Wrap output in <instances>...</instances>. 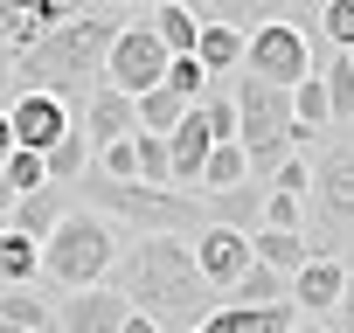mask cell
<instances>
[{
	"label": "cell",
	"instance_id": "obj_1",
	"mask_svg": "<svg viewBox=\"0 0 354 333\" xmlns=\"http://www.w3.org/2000/svg\"><path fill=\"white\" fill-rule=\"evenodd\" d=\"M104 292H118L125 312L153 319L160 333H195L216 312V292L202 285V271L188 257V236H132L111 257Z\"/></svg>",
	"mask_w": 354,
	"mask_h": 333
},
{
	"label": "cell",
	"instance_id": "obj_2",
	"mask_svg": "<svg viewBox=\"0 0 354 333\" xmlns=\"http://www.w3.org/2000/svg\"><path fill=\"white\" fill-rule=\"evenodd\" d=\"M132 15H139V8H70L63 28H49L28 56H15V97L35 91V97H56V104L84 111V97H91L97 77H104V49H111V35H118Z\"/></svg>",
	"mask_w": 354,
	"mask_h": 333
},
{
	"label": "cell",
	"instance_id": "obj_3",
	"mask_svg": "<svg viewBox=\"0 0 354 333\" xmlns=\"http://www.w3.org/2000/svg\"><path fill=\"white\" fill-rule=\"evenodd\" d=\"M70 202H84L91 216H118L146 236H181V229H209L202 222V195H174V188H139V181H104L97 166H84V181L70 188Z\"/></svg>",
	"mask_w": 354,
	"mask_h": 333
},
{
	"label": "cell",
	"instance_id": "obj_4",
	"mask_svg": "<svg viewBox=\"0 0 354 333\" xmlns=\"http://www.w3.org/2000/svg\"><path fill=\"white\" fill-rule=\"evenodd\" d=\"M111 257H118V229L104 216H91V209H70L49 229V243H42V278H56L70 292H97Z\"/></svg>",
	"mask_w": 354,
	"mask_h": 333
},
{
	"label": "cell",
	"instance_id": "obj_5",
	"mask_svg": "<svg viewBox=\"0 0 354 333\" xmlns=\"http://www.w3.org/2000/svg\"><path fill=\"white\" fill-rule=\"evenodd\" d=\"M313 257H340V250H354V146H326L319 160H313Z\"/></svg>",
	"mask_w": 354,
	"mask_h": 333
},
{
	"label": "cell",
	"instance_id": "obj_6",
	"mask_svg": "<svg viewBox=\"0 0 354 333\" xmlns=\"http://www.w3.org/2000/svg\"><path fill=\"white\" fill-rule=\"evenodd\" d=\"M243 77H257V84H271V91H299V84L313 77V42H306V28L271 15L257 35H243Z\"/></svg>",
	"mask_w": 354,
	"mask_h": 333
},
{
	"label": "cell",
	"instance_id": "obj_7",
	"mask_svg": "<svg viewBox=\"0 0 354 333\" xmlns=\"http://www.w3.org/2000/svg\"><path fill=\"white\" fill-rule=\"evenodd\" d=\"M160 77H167V49L153 42V28H146V8L111 35V49H104V91H118V97H146V91H160Z\"/></svg>",
	"mask_w": 354,
	"mask_h": 333
},
{
	"label": "cell",
	"instance_id": "obj_8",
	"mask_svg": "<svg viewBox=\"0 0 354 333\" xmlns=\"http://www.w3.org/2000/svg\"><path fill=\"white\" fill-rule=\"evenodd\" d=\"M70 125H77V111H70V104H56V97L21 91V97L8 104V132H15V146H21V153H49Z\"/></svg>",
	"mask_w": 354,
	"mask_h": 333
},
{
	"label": "cell",
	"instance_id": "obj_9",
	"mask_svg": "<svg viewBox=\"0 0 354 333\" xmlns=\"http://www.w3.org/2000/svg\"><path fill=\"white\" fill-rule=\"evenodd\" d=\"M188 257H195V271H202V285L223 298L243 271H250V236H236V229H195V243H188Z\"/></svg>",
	"mask_w": 354,
	"mask_h": 333
},
{
	"label": "cell",
	"instance_id": "obj_10",
	"mask_svg": "<svg viewBox=\"0 0 354 333\" xmlns=\"http://www.w3.org/2000/svg\"><path fill=\"white\" fill-rule=\"evenodd\" d=\"M202 160H209V125H202V111L188 104L181 125L167 132V188H174V195H195V188H202Z\"/></svg>",
	"mask_w": 354,
	"mask_h": 333
},
{
	"label": "cell",
	"instance_id": "obj_11",
	"mask_svg": "<svg viewBox=\"0 0 354 333\" xmlns=\"http://www.w3.org/2000/svg\"><path fill=\"white\" fill-rule=\"evenodd\" d=\"M77 132H84V146H91V160L104 153V146H118V139H132L139 125H132V97H118V91H91L84 97V111H77Z\"/></svg>",
	"mask_w": 354,
	"mask_h": 333
},
{
	"label": "cell",
	"instance_id": "obj_12",
	"mask_svg": "<svg viewBox=\"0 0 354 333\" xmlns=\"http://www.w3.org/2000/svg\"><path fill=\"white\" fill-rule=\"evenodd\" d=\"M340 292H347V264L340 257H313L306 271H292V312L299 319H326L333 305H340Z\"/></svg>",
	"mask_w": 354,
	"mask_h": 333
},
{
	"label": "cell",
	"instance_id": "obj_13",
	"mask_svg": "<svg viewBox=\"0 0 354 333\" xmlns=\"http://www.w3.org/2000/svg\"><path fill=\"white\" fill-rule=\"evenodd\" d=\"M49 326L56 333H118L125 326V298L118 292H70L63 305H49Z\"/></svg>",
	"mask_w": 354,
	"mask_h": 333
},
{
	"label": "cell",
	"instance_id": "obj_14",
	"mask_svg": "<svg viewBox=\"0 0 354 333\" xmlns=\"http://www.w3.org/2000/svg\"><path fill=\"white\" fill-rule=\"evenodd\" d=\"M70 209H77V202H70V188H35V195H21V202H15L8 229H15V236H28V243H49V229H56Z\"/></svg>",
	"mask_w": 354,
	"mask_h": 333
},
{
	"label": "cell",
	"instance_id": "obj_15",
	"mask_svg": "<svg viewBox=\"0 0 354 333\" xmlns=\"http://www.w3.org/2000/svg\"><path fill=\"white\" fill-rule=\"evenodd\" d=\"M146 28L167 56H195V35H202V15L188 8V0H160V8H146Z\"/></svg>",
	"mask_w": 354,
	"mask_h": 333
},
{
	"label": "cell",
	"instance_id": "obj_16",
	"mask_svg": "<svg viewBox=\"0 0 354 333\" xmlns=\"http://www.w3.org/2000/svg\"><path fill=\"white\" fill-rule=\"evenodd\" d=\"M195 63H202V77H230V70H243V35H236L230 21H202V35H195Z\"/></svg>",
	"mask_w": 354,
	"mask_h": 333
},
{
	"label": "cell",
	"instance_id": "obj_17",
	"mask_svg": "<svg viewBox=\"0 0 354 333\" xmlns=\"http://www.w3.org/2000/svg\"><path fill=\"white\" fill-rule=\"evenodd\" d=\"M250 264H264V271L292 278V271H306V264H313V243H306V236H285V229H257V236H250Z\"/></svg>",
	"mask_w": 354,
	"mask_h": 333
},
{
	"label": "cell",
	"instance_id": "obj_18",
	"mask_svg": "<svg viewBox=\"0 0 354 333\" xmlns=\"http://www.w3.org/2000/svg\"><path fill=\"white\" fill-rule=\"evenodd\" d=\"M0 326H15V333H56L49 326V298L35 285H0Z\"/></svg>",
	"mask_w": 354,
	"mask_h": 333
},
{
	"label": "cell",
	"instance_id": "obj_19",
	"mask_svg": "<svg viewBox=\"0 0 354 333\" xmlns=\"http://www.w3.org/2000/svg\"><path fill=\"white\" fill-rule=\"evenodd\" d=\"M313 77H319V91H326V118H333V125H354V70H347V56L313 63Z\"/></svg>",
	"mask_w": 354,
	"mask_h": 333
},
{
	"label": "cell",
	"instance_id": "obj_20",
	"mask_svg": "<svg viewBox=\"0 0 354 333\" xmlns=\"http://www.w3.org/2000/svg\"><path fill=\"white\" fill-rule=\"evenodd\" d=\"M285 292H292V278H278V271L250 264V271H243V278H236V285H230L223 298H230V305H292Z\"/></svg>",
	"mask_w": 354,
	"mask_h": 333
},
{
	"label": "cell",
	"instance_id": "obj_21",
	"mask_svg": "<svg viewBox=\"0 0 354 333\" xmlns=\"http://www.w3.org/2000/svg\"><path fill=\"white\" fill-rule=\"evenodd\" d=\"M42 278V243L0 229V285H35Z\"/></svg>",
	"mask_w": 354,
	"mask_h": 333
},
{
	"label": "cell",
	"instance_id": "obj_22",
	"mask_svg": "<svg viewBox=\"0 0 354 333\" xmlns=\"http://www.w3.org/2000/svg\"><path fill=\"white\" fill-rule=\"evenodd\" d=\"M243 146H209V160H202V188L195 195H230V188H243Z\"/></svg>",
	"mask_w": 354,
	"mask_h": 333
},
{
	"label": "cell",
	"instance_id": "obj_23",
	"mask_svg": "<svg viewBox=\"0 0 354 333\" xmlns=\"http://www.w3.org/2000/svg\"><path fill=\"white\" fill-rule=\"evenodd\" d=\"M160 91H167V97H181V104H202V97H209V77H202V63H195V56H167Z\"/></svg>",
	"mask_w": 354,
	"mask_h": 333
},
{
	"label": "cell",
	"instance_id": "obj_24",
	"mask_svg": "<svg viewBox=\"0 0 354 333\" xmlns=\"http://www.w3.org/2000/svg\"><path fill=\"white\" fill-rule=\"evenodd\" d=\"M132 181L139 188H167V139L132 132Z\"/></svg>",
	"mask_w": 354,
	"mask_h": 333
},
{
	"label": "cell",
	"instance_id": "obj_25",
	"mask_svg": "<svg viewBox=\"0 0 354 333\" xmlns=\"http://www.w3.org/2000/svg\"><path fill=\"white\" fill-rule=\"evenodd\" d=\"M0 181H8V195L21 202V195H35V188H49V174H42V153H8V166H0Z\"/></svg>",
	"mask_w": 354,
	"mask_h": 333
},
{
	"label": "cell",
	"instance_id": "obj_26",
	"mask_svg": "<svg viewBox=\"0 0 354 333\" xmlns=\"http://www.w3.org/2000/svg\"><path fill=\"white\" fill-rule=\"evenodd\" d=\"M195 111H202V125H209V146H236V104H230V91H209Z\"/></svg>",
	"mask_w": 354,
	"mask_h": 333
},
{
	"label": "cell",
	"instance_id": "obj_27",
	"mask_svg": "<svg viewBox=\"0 0 354 333\" xmlns=\"http://www.w3.org/2000/svg\"><path fill=\"white\" fill-rule=\"evenodd\" d=\"M257 229L306 236V202H299V195H271V188H264V216H257Z\"/></svg>",
	"mask_w": 354,
	"mask_h": 333
},
{
	"label": "cell",
	"instance_id": "obj_28",
	"mask_svg": "<svg viewBox=\"0 0 354 333\" xmlns=\"http://www.w3.org/2000/svg\"><path fill=\"white\" fill-rule=\"evenodd\" d=\"M319 28H326L333 56H347V49H354V0H326V8H319Z\"/></svg>",
	"mask_w": 354,
	"mask_h": 333
},
{
	"label": "cell",
	"instance_id": "obj_29",
	"mask_svg": "<svg viewBox=\"0 0 354 333\" xmlns=\"http://www.w3.org/2000/svg\"><path fill=\"white\" fill-rule=\"evenodd\" d=\"M306 188H313V166L292 153V160L278 166V174H271V195H299V202H306Z\"/></svg>",
	"mask_w": 354,
	"mask_h": 333
},
{
	"label": "cell",
	"instance_id": "obj_30",
	"mask_svg": "<svg viewBox=\"0 0 354 333\" xmlns=\"http://www.w3.org/2000/svg\"><path fill=\"white\" fill-rule=\"evenodd\" d=\"M326 333H354V278H347V292H340V305L326 312Z\"/></svg>",
	"mask_w": 354,
	"mask_h": 333
},
{
	"label": "cell",
	"instance_id": "obj_31",
	"mask_svg": "<svg viewBox=\"0 0 354 333\" xmlns=\"http://www.w3.org/2000/svg\"><path fill=\"white\" fill-rule=\"evenodd\" d=\"M8 104H15V56L0 49V111H8Z\"/></svg>",
	"mask_w": 354,
	"mask_h": 333
},
{
	"label": "cell",
	"instance_id": "obj_32",
	"mask_svg": "<svg viewBox=\"0 0 354 333\" xmlns=\"http://www.w3.org/2000/svg\"><path fill=\"white\" fill-rule=\"evenodd\" d=\"M118 333H160V326H153V319H139V312H125V326H118Z\"/></svg>",
	"mask_w": 354,
	"mask_h": 333
},
{
	"label": "cell",
	"instance_id": "obj_33",
	"mask_svg": "<svg viewBox=\"0 0 354 333\" xmlns=\"http://www.w3.org/2000/svg\"><path fill=\"white\" fill-rule=\"evenodd\" d=\"M8 153H15V132H8V111H0V166H8Z\"/></svg>",
	"mask_w": 354,
	"mask_h": 333
},
{
	"label": "cell",
	"instance_id": "obj_34",
	"mask_svg": "<svg viewBox=\"0 0 354 333\" xmlns=\"http://www.w3.org/2000/svg\"><path fill=\"white\" fill-rule=\"evenodd\" d=\"M8 216H15V195H8V181H0V229H8Z\"/></svg>",
	"mask_w": 354,
	"mask_h": 333
},
{
	"label": "cell",
	"instance_id": "obj_35",
	"mask_svg": "<svg viewBox=\"0 0 354 333\" xmlns=\"http://www.w3.org/2000/svg\"><path fill=\"white\" fill-rule=\"evenodd\" d=\"M292 333H326V319H299V326H292Z\"/></svg>",
	"mask_w": 354,
	"mask_h": 333
},
{
	"label": "cell",
	"instance_id": "obj_36",
	"mask_svg": "<svg viewBox=\"0 0 354 333\" xmlns=\"http://www.w3.org/2000/svg\"><path fill=\"white\" fill-rule=\"evenodd\" d=\"M340 264H347V278H354V250H347V257H340Z\"/></svg>",
	"mask_w": 354,
	"mask_h": 333
},
{
	"label": "cell",
	"instance_id": "obj_37",
	"mask_svg": "<svg viewBox=\"0 0 354 333\" xmlns=\"http://www.w3.org/2000/svg\"><path fill=\"white\" fill-rule=\"evenodd\" d=\"M347 70H354V49H347Z\"/></svg>",
	"mask_w": 354,
	"mask_h": 333
},
{
	"label": "cell",
	"instance_id": "obj_38",
	"mask_svg": "<svg viewBox=\"0 0 354 333\" xmlns=\"http://www.w3.org/2000/svg\"><path fill=\"white\" fill-rule=\"evenodd\" d=\"M0 333H15V326H0Z\"/></svg>",
	"mask_w": 354,
	"mask_h": 333
}]
</instances>
